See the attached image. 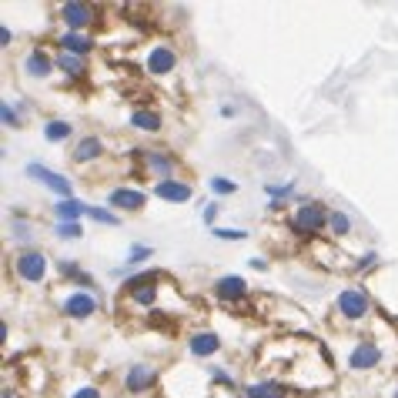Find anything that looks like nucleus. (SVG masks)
I'll return each mask as SVG.
<instances>
[{"label": "nucleus", "mask_w": 398, "mask_h": 398, "mask_svg": "<svg viewBox=\"0 0 398 398\" xmlns=\"http://www.w3.org/2000/svg\"><path fill=\"white\" fill-rule=\"evenodd\" d=\"M382 358H385L382 345L371 341V338H362V341H355L352 355H348V368L352 371H371V368L382 365Z\"/></svg>", "instance_id": "423d86ee"}, {"label": "nucleus", "mask_w": 398, "mask_h": 398, "mask_svg": "<svg viewBox=\"0 0 398 398\" xmlns=\"http://www.w3.org/2000/svg\"><path fill=\"white\" fill-rule=\"evenodd\" d=\"M87 208L91 204H84V201H77V198L57 201L54 204V218H57V225H80V218L87 215Z\"/></svg>", "instance_id": "dca6fc26"}, {"label": "nucleus", "mask_w": 398, "mask_h": 398, "mask_svg": "<svg viewBox=\"0 0 398 398\" xmlns=\"http://www.w3.org/2000/svg\"><path fill=\"white\" fill-rule=\"evenodd\" d=\"M264 194L271 198V204H281V198L294 194V181H281V184H264Z\"/></svg>", "instance_id": "b1692460"}, {"label": "nucleus", "mask_w": 398, "mask_h": 398, "mask_svg": "<svg viewBox=\"0 0 398 398\" xmlns=\"http://www.w3.org/2000/svg\"><path fill=\"white\" fill-rule=\"evenodd\" d=\"M154 255V248L148 245H134L131 251H127V268H134V264H141V261H148Z\"/></svg>", "instance_id": "c85d7f7f"}, {"label": "nucleus", "mask_w": 398, "mask_h": 398, "mask_svg": "<svg viewBox=\"0 0 398 398\" xmlns=\"http://www.w3.org/2000/svg\"><path fill=\"white\" fill-rule=\"evenodd\" d=\"M71 398H104V395H101V388H91V385H84V388H77Z\"/></svg>", "instance_id": "72a5a7b5"}, {"label": "nucleus", "mask_w": 398, "mask_h": 398, "mask_svg": "<svg viewBox=\"0 0 398 398\" xmlns=\"http://www.w3.org/2000/svg\"><path fill=\"white\" fill-rule=\"evenodd\" d=\"M87 218H94L97 225H108V228H118V225H121V218L114 215V211H108V208H97V204L87 208Z\"/></svg>", "instance_id": "393cba45"}, {"label": "nucleus", "mask_w": 398, "mask_h": 398, "mask_svg": "<svg viewBox=\"0 0 398 398\" xmlns=\"http://www.w3.org/2000/svg\"><path fill=\"white\" fill-rule=\"evenodd\" d=\"M131 127H138V131H144V134H157L161 131V114L157 111H131Z\"/></svg>", "instance_id": "aec40b11"}, {"label": "nucleus", "mask_w": 398, "mask_h": 398, "mask_svg": "<svg viewBox=\"0 0 398 398\" xmlns=\"http://www.w3.org/2000/svg\"><path fill=\"white\" fill-rule=\"evenodd\" d=\"M27 174H31L34 181H41L44 187H50L54 194H61V201H67V198H74V184L67 181L64 174H57V171H50V168H44V164H27Z\"/></svg>", "instance_id": "6e6552de"}, {"label": "nucleus", "mask_w": 398, "mask_h": 398, "mask_svg": "<svg viewBox=\"0 0 398 398\" xmlns=\"http://www.w3.org/2000/svg\"><path fill=\"white\" fill-rule=\"evenodd\" d=\"M0 118H3V127H20L14 108H10V101H3V104H0Z\"/></svg>", "instance_id": "473e14b6"}, {"label": "nucleus", "mask_w": 398, "mask_h": 398, "mask_svg": "<svg viewBox=\"0 0 398 398\" xmlns=\"http://www.w3.org/2000/svg\"><path fill=\"white\" fill-rule=\"evenodd\" d=\"M3 398H14V392H10V388H7V392H3Z\"/></svg>", "instance_id": "58836bf2"}, {"label": "nucleus", "mask_w": 398, "mask_h": 398, "mask_svg": "<svg viewBox=\"0 0 398 398\" xmlns=\"http://www.w3.org/2000/svg\"><path fill=\"white\" fill-rule=\"evenodd\" d=\"M211 191H215L218 198L234 194V191H238V181H231V178H225V174H218V178H211Z\"/></svg>", "instance_id": "a878e982"}, {"label": "nucleus", "mask_w": 398, "mask_h": 398, "mask_svg": "<svg viewBox=\"0 0 398 398\" xmlns=\"http://www.w3.org/2000/svg\"><path fill=\"white\" fill-rule=\"evenodd\" d=\"M187 352L194 358H211V355L221 352V335L218 332H194L187 338Z\"/></svg>", "instance_id": "2eb2a0df"}, {"label": "nucleus", "mask_w": 398, "mask_h": 398, "mask_svg": "<svg viewBox=\"0 0 398 398\" xmlns=\"http://www.w3.org/2000/svg\"><path fill=\"white\" fill-rule=\"evenodd\" d=\"M335 308H338V315H341L345 322H365L368 315H371V301H368V294L358 288V285L338 291Z\"/></svg>", "instance_id": "7ed1b4c3"}, {"label": "nucleus", "mask_w": 398, "mask_h": 398, "mask_svg": "<svg viewBox=\"0 0 398 398\" xmlns=\"http://www.w3.org/2000/svg\"><path fill=\"white\" fill-rule=\"evenodd\" d=\"M97 7L94 3H84V0H71V3H61V20L67 31L74 34H84V27H91L97 20Z\"/></svg>", "instance_id": "20e7f679"}, {"label": "nucleus", "mask_w": 398, "mask_h": 398, "mask_svg": "<svg viewBox=\"0 0 398 398\" xmlns=\"http://www.w3.org/2000/svg\"><path fill=\"white\" fill-rule=\"evenodd\" d=\"M108 204L111 208H118V211H144L148 194L138 191V187H114V191L108 194Z\"/></svg>", "instance_id": "f8f14e48"}, {"label": "nucleus", "mask_w": 398, "mask_h": 398, "mask_svg": "<svg viewBox=\"0 0 398 398\" xmlns=\"http://www.w3.org/2000/svg\"><path fill=\"white\" fill-rule=\"evenodd\" d=\"M74 134V124L71 121H61V118H54V121L44 124V138L50 141V144H61V141H67Z\"/></svg>", "instance_id": "4be33fe9"}, {"label": "nucleus", "mask_w": 398, "mask_h": 398, "mask_svg": "<svg viewBox=\"0 0 398 398\" xmlns=\"http://www.w3.org/2000/svg\"><path fill=\"white\" fill-rule=\"evenodd\" d=\"M248 264H251L255 271H264V268H268V261H264V258H251V261H248Z\"/></svg>", "instance_id": "e433bc0d"}, {"label": "nucleus", "mask_w": 398, "mask_h": 398, "mask_svg": "<svg viewBox=\"0 0 398 398\" xmlns=\"http://www.w3.org/2000/svg\"><path fill=\"white\" fill-rule=\"evenodd\" d=\"M218 211H221V204H218V201H208V204L201 208V221H204V225H215Z\"/></svg>", "instance_id": "2f4dec72"}, {"label": "nucleus", "mask_w": 398, "mask_h": 398, "mask_svg": "<svg viewBox=\"0 0 398 398\" xmlns=\"http://www.w3.org/2000/svg\"><path fill=\"white\" fill-rule=\"evenodd\" d=\"M57 71H64V74L71 77V80H80V77L87 74V64H84V57H77V54H57Z\"/></svg>", "instance_id": "412c9836"}, {"label": "nucleus", "mask_w": 398, "mask_h": 398, "mask_svg": "<svg viewBox=\"0 0 398 398\" xmlns=\"http://www.w3.org/2000/svg\"><path fill=\"white\" fill-rule=\"evenodd\" d=\"M84 234V225H57V238L71 241V238H80Z\"/></svg>", "instance_id": "7c9ffc66"}, {"label": "nucleus", "mask_w": 398, "mask_h": 398, "mask_svg": "<svg viewBox=\"0 0 398 398\" xmlns=\"http://www.w3.org/2000/svg\"><path fill=\"white\" fill-rule=\"evenodd\" d=\"M57 47H61L64 54H77V57H84V54H91V50H94V37L67 31V34H61V37H57Z\"/></svg>", "instance_id": "a211bd4d"}, {"label": "nucleus", "mask_w": 398, "mask_h": 398, "mask_svg": "<svg viewBox=\"0 0 398 398\" xmlns=\"http://www.w3.org/2000/svg\"><path fill=\"white\" fill-rule=\"evenodd\" d=\"M211 234H215L218 241H245V238H248L245 228H215Z\"/></svg>", "instance_id": "cd10ccee"}, {"label": "nucleus", "mask_w": 398, "mask_h": 398, "mask_svg": "<svg viewBox=\"0 0 398 398\" xmlns=\"http://www.w3.org/2000/svg\"><path fill=\"white\" fill-rule=\"evenodd\" d=\"M215 298L218 301H228V305H234V301H245L248 298V281L241 275H225L215 281Z\"/></svg>", "instance_id": "9d476101"}, {"label": "nucleus", "mask_w": 398, "mask_h": 398, "mask_svg": "<svg viewBox=\"0 0 398 398\" xmlns=\"http://www.w3.org/2000/svg\"><path fill=\"white\" fill-rule=\"evenodd\" d=\"M138 157L144 161L148 174L157 178V181H168L171 174H174V168H178V157L171 151H138Z\"/></svg>", "instance_id": "1a4fd4ad"}, {"label": "nucleus", "mask_w": 398, "mask_h": 398, "mask_svg": "<svg viewBox=\"0 0 398 398\" xmlns=\"http://www.w3.org/2000/svg\"><path fill=\"white\" fill-rule=\"evenodd\" d=\"M10 271H14L17 281L44 285L47 271H50V261H47L44 251H37V248H24V251H17V255H14V261H10Z\"/></svg>", "instance_id": "f03ea898"}, {"label": "nucleus", "mask_w": 398, "mask_h": 398, "mask_svg": "<svg viewBox=\"0 0 398 398\" xmlns=\"http://www.w3.org/2000/svg\"><path fill=\"white\" fill-rule=\"evenodd\" d=\"M61 271H64V275H67V278H77V281H80L84 288H91V285H94V281H91V275H84V271L77 268L74 261H67V258H64V261H61Z\"/></svg>", "instance_id": "bb28decb"}, {"label": "nucleus", "mask_w": 398, "mask_h": 398, "mask_svg": "<svg viewBox=\"0 0 398 398\" xmlns=\"http://www.w3.org/2000/svg\"><path fill=\"white\" fill-rule=\"evenodd\" d=\"M375 261H378V255H375V251H368L365 258L358 261V268H371V264H375Z\"/></svg>", "instance_id": "c9c22d12"}, {"label": "nucleus", "mask_w": 398, "mask_h": 398, "mask_svg": "<svg viewBox=\"0 0 398 398\" xmlns=\"http://www.w3.org/2000/svg\"><path fill=\"white\" fill-rule=\"evenodd\" d=\"M208 375H211V382H218V385H231L234 388V375H228L221 365H215V368H208Z\"/></svg>", "instance_id": "c756f323"}, {"label": "nucleus", "mask_w": 398, "mask_h": 398, "mask_svg": "<svg viewBox=\"0 0 398 398\" xmlns=\"http://www.w3.org/2000/svg\"><path fill=\"white\" fill-rule=\"evenodd\" d=\"M328 231H332V238H348V234H352V218L345 215L341 208H335V211L328 215Z\"/></svg>", "instance_id": "5701e85b"}, {"label": "nucleus", "mask_w": 398, "mask_h": 398, "mask_svg": "<svg viewBox=\"0 0 398 398\" xmlns=\"http://www.w3.org/2000/svg\"><path fill=\"white\" fill-rule=\"evenodd\" d=\"M0 44H3V47H10V44H14V31H10L7 24L0 27Z\"/></svg>", "instance_id": "f704fd0d"}, {"label": "nucleus", "mask_w": 398, "mask_h": 398, "mask_svg": "<svg viewBox=\"0 0 398 398\" xmlns=\"http://www.w3.org/2000/svg\"><path fill=\"white\" fill-rule=\"evenodd\" d=\"M20 67H24V74H27V77H34V80H44V77H50V71L57 67V61H54L47 50L34 47L31 54L24 57V64H20Z\"/></svg>", "instance_id": "4468645a"}, {"label": "nucleus", "mask_w": 398, "mask_h": 398, "mask_svg": "<svg viewBox=\"0 0 398 398\" xmlns=\"http://www.w3.org/2000/svg\"><path fill=\"white\" fill-rule=\"evenodd\" d=\"M221 118H234V108H231V104H221Z\"/></svg>", "instance_id": "4c0bfd02"}, {"label": "nucleus", "mask_w": 398, "mask_h": 398, "mask_svg": "<svg viewBox=\"0 0 398 398\" xmlns=\"http://www.w3.org/2000/svg\"><path fill=\"white\" fill-rule=\"evenodd\" d=\"M101 301L94 298L91 291H71L61 301V315L64 318H74V322H87L91 315H97Z\"/></svg>", "instance_id": "39448f33"}, {"label": "nucleus", "mask_w": 398, "mask_h": 398, "mask_svg": "<svg viewBox=\"0 0 398 398\" xmlns=\"http://www.w3.org/2000/svg\"><path fill=\"white\" fill-rule=\"evenodd\" d=\"M154 382H157V371H154L151 365H134V368H127V375H124V388H127L131 395L151 392Z\"/></svg>", "instance_id": "ddd939ff"}, {"label": "nucleus", "mask_w": 398, "mask_h": 398, "mask_svg": "<svg viewBox=\"0 0 398 398\" xmlns=\"http://www.w3.org/2000/svg\"><path fill=\"white\" fill-rule=\"evenodd\" d=\"M191 194H194V187L187 181H178V178H168V181L154 184V198L168 201V204H184V201H191Z\"/></svg>", "instance_id": "9b49d317"}, {"label": "nucleus", "mask_w": 398, "mask_h": 398, "mask_svg": "<svg viewBox=\"0 0 398 398\" xmlns=\"http://www.w3.org/2000/svg\"><path fill=\"white\" fill-rule=\"evenodd\" d=\"M245 398H288V388L275 378H264V382L245 385Z\"/></svg>", "instance_id": "6ab92c4d"}, {"label": "nucleus", "mask_w": 398, "mask_h": 398, "mask_svg": "<svg viewBox=\"0 0 398 398\" xmlns=\"http://www.w3.org/2000/svg\"><path fill=\"white\" fill-rule=\"evenodd\" d=\"M328 208H325L322 201H305L301 208H294V215H291V231H294V238H301V241H311L315 234H322L328 228Z\"/></svg>", "instance_id": "f257e3e1"}, {"label": "nucleus", "mask_w": 398, "mask_h": 398, "mask_svg": "<svg viewBox=\"0 0 398 398\" xmlns=\"http://www.w3.org/2000/svg\"><path fill=\"white\" fill-rule=\"evenodd\" d=\"M104 154V141L101 138H94V134H87V138H80L74 144V164H91V161H97Z\"/></svg>", "instance_id": "f3484780"}, {"label": "nucleus", "mask_w": 398, "mask_h": 398, "mask_svg": "<svg viewBox=\"0 0 398 398\" xmlns=\"http://www.w3.org/2000/svg\"><path fill=\"white\" fill-rule=\"evenodd\" d=\"M144 67H148V74L151 77L174 74V67H178V54H174V47L171 44H154L151 50H148V57H144Z\"/></svg>", "instance_id": "0eeeda50"}]
</instances>
